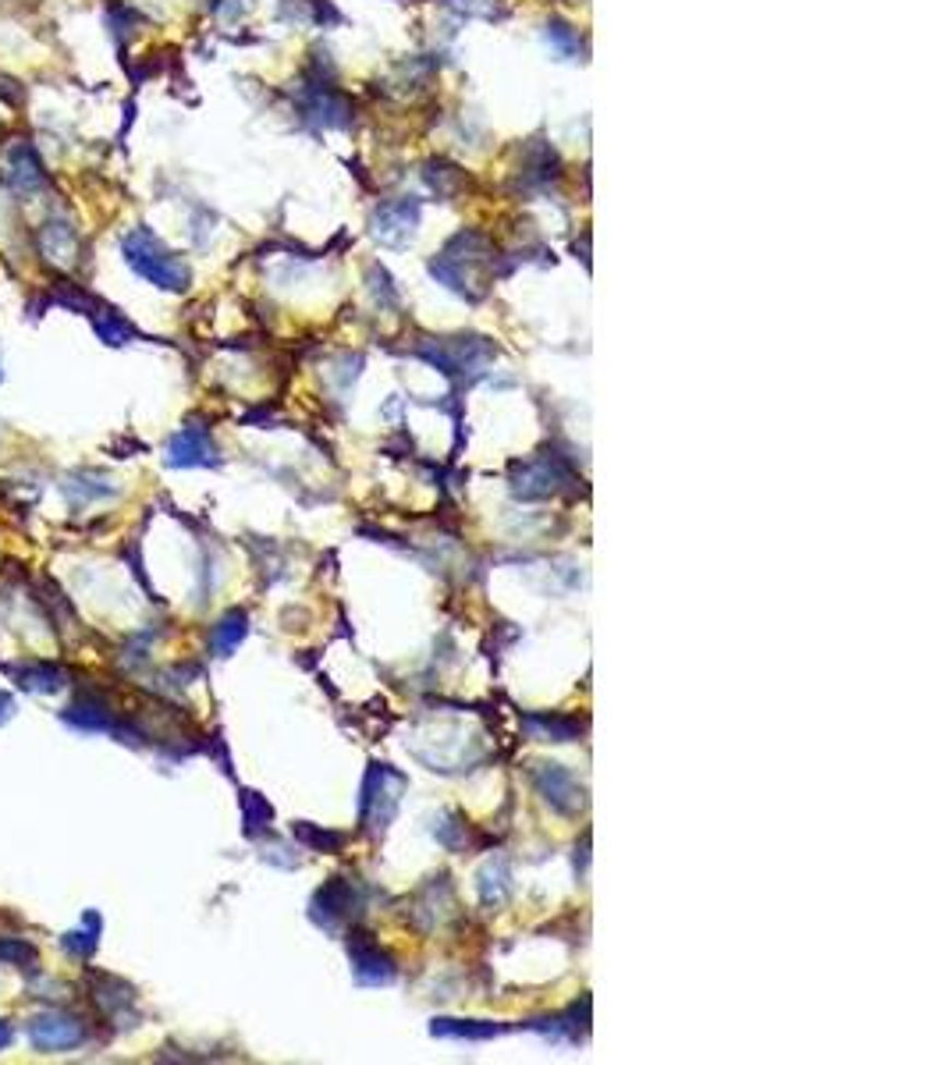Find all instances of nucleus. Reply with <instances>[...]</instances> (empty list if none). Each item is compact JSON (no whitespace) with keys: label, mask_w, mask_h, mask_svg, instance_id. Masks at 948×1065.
Instances as JSON below:
<instances>
[{"label":"nucleus","mask_w":948,"mask_h":1065,"mask_svg":"<svg viewBox=\"0 0 948 1065\" xmlns=\"http://www.w3.org/2000/svg\"><path fill=\"white\" fill-rule=\"evenodd\" d=\"M121 252H125V263H129L143 281H150L153 288H161V292H186L189 288L192 274H189L186 260L167 249L150 227H135V232L125 235Z\"/></svg>","instance_id":"nucleus-1"},{"label":"nucleus","mask_w":948,"mask_h":1065,"mask_svg":"<svg viewBox=\"0 0 948 1065\" xmlns=\"http://www.w3.org/2000/svg\"><path fill=\"white\" fill-rule=\"evenodd\" d=\"M484 260V238L479 235H459L451 246L430 263V274L448 284L451 292H459L462 298H476L484 295V284H476L473 267Z\"/></svg>","instance_id":"nucleus-2"},{"label":"nucleus","mask_w":948,"mask_h":1065,"mask_svg":"<svg viewBox=\"0 0 948 1065\" xmlns=\"http://www.w3.org/2000/svg\"><path fill=\"white\" fill-rule=\"evenodd\" d=\"M402 792H405V778L399 771H391L388 764H374L370 774H366V785H363V806H359V817L366 824V831H384L394 809L402 803Z\"/></svg>","instance_id":"nucleus-3"},{"label":"nucleus","mask_w":948,"mask_h":1065,"mask_svg":"<svg viewBox=\"0 0 948 1065\" xmlns=\"http://www.w3.org/2000/svg\"><path fill=\"white\" fill-rule=\"evenodd\" d=\"M25 1037L36 1051H75L86 1044V1022H79L68 1013H39L25 1022Z\"/></svg>","instance_id":"nucleus-4"},{"label":"nucleus","mask_w":948,"mask_h":1065,"mask_svg":"<svg viewBox=\"0 0 948 1065\" xmlns=\"http://www.w3.org/2000/svg\"><path fill=\"white\" fill-rule=\"evenodd\" d=\"M437 369H445L448 377H465V374H479V366L490 359V345H484L479 338H455V341H437V345L419 348Z\"/></svg>","instance_id":"nucleus-5"},{"label":"nucleus","mask_w":948,"mask_h":1065,"mask_svg":"<svg viewBox=\"0 0 948 1065\" xmlns=\"http://www.w3.org/2000/svg\"><path fill=\"white\" fill-rule=\"evenodd\" d=\"M533 785L544 795V803L558 809V814H579V806H583V789L561 764H536Z\"/></svg>","instance_id":"nucleus-6"},{"label":"nucleus","mask_w":948,"mask_h":1065,"mask_svg":"<svg viewBox=\"0 0 948 1065\" xmlns=\"http://www.w3.org/2000/svg\"><path fill=\"white\" fill-rule=\"evenodd\" d=\"M4 181H8V189H15L19 196H36L47 189V170H44V161H39L36 146H29V142H15V146L4 153Z\"/></svg>","instance_id":"nucleus-7"},{"label":"nucleus","mask_w":948,"mask_h":1065,"mask_svg":"<svg viewBox=\"0 0 948 1065\" xmlns=\"http://www.w3.org/2000/svg\"><path fill=\"white\" fill-rule=\"evenodd\" d=\"M167 465H175V469L217 465V448L203 426H181V430L167 440Z\"/></svg>","instance_id":"nucleus-8"},{"label":"nucleus","mask_w":948,"mask_h":1065,"mask_svg":"<svg viewBox=\"0 0 948 1065\" xmlns=\"http://www.w3.org/2000/svg\"><path fill=\"white\" fill-rule=\"evenodd\" d=\"M348 951H352V973H356L359 984L380 987V984H391L394 980V962L374 942H366L363 934L352 937Z\"/></svg>","instance_id":"nucleus-9"},{"label":"nucleus","mask_w":948,"mask_h":1065,"mask_svg":"<svg viewBox=\"0 0 948 1065\" xmlns=\"http://www.w3.org/2000/svg\"><path fill=\"white\" fill-rule=\"evenodd\" d=\"M416 221H419V203H408V199L384 203L374 213V235L384 241V246H402V241L413 235Z\"/></svg>","instance_id":"nucleus-10"},{"label":"nucleus","mask_w":948,"mask_h":1065,"mask_svg":"<svg viewBox=\"0 0 948 1065\" xmlns=\"http://www.w3.org/2000/svg\"><path fill=\"white\" fill-rule=\"evenodd\" d=\"M565 480V473L558 469V462H550V459H533L526 465H519L516 469V476H512V490L516 497H526V501H533V497H550V494H558V483Z\"/></svg>","instance_id":"nucleus-11"},{"label":"nucleus","mask_w":948,"mask_h":1065,"mask_svg":"<svg viewBox=\"0 0 948 1065\" xmlns=\"http://www.w3.org/2000/svg\"><path fill=\"white\" fill-rule=\"evenodd\" d=\"M39 252H44L47 263L58 267H72L75 252H79V232L68 217H50L39 227Z\"/></svg>","instance_id":"nucleus-12"},{"label":"nucleus","mask_w":948,"mask_h":1065,"mask_svg":"<svg viewBox=\"0 0 948 1065\" xmlns=\"http://www.w3.org/2000/svg\"><path fill=\"white\" fill-rule=\"evenodd\" d=\"M348 909H352V888L345 885L342 877H334L328 888H320V891H317L313 920L320 923V927L337 931V923H342V920L348 916Z\"/></svg>","instance_id":"nucleus-13"},{"label":"nucleus","mask_w":948,"mask_h":1065,"mask_svg":"<svg viewBox=\"0 0 948 1065\" xmlns=\"http://www.w3.org/2000/svg\"><path fill=\"white\" fill-rule=\"evenodd\" d=\"M11 675H15V682L22 689H29V693H58L68 686V672L58 664H50V661H29V664H11L8 667Z\"/></svg>","instance_id":"nucleus-14"},{"label":"nucleus","mask_w":948,"mask_h":1065,"mask_svg":"<svg viewBox=\"0 0 948 1065\" xmlns=\"http://www.w3.org/2000/svg\"><path fill=\"white\" fill-rule=\"evenodd\" d=\"M64 721L79 732H104L115 729V718H110V707L100 696H82L72 707L64 710Z\"/></svg>","instance_id":"nucleus-15"},{"label":"nucleus","mask_w":948,"mask_h":1065,"mask_svg":"<svg viewBox=\"0 0 948 1065\" xmlns=\"http://www.w3.org/2000/svg\"><path fill=\"white\" fill-rule=\"evenodd\" d=\"M434 1037H451V1041H490L505 1033L498 1022H476V1019H434Z\"/></svg>","instance_id":"nucleus-16"},{"label":"nucleus","mask_w":948,"mask_h":1065,"mask_svg":"<svg viewBox=\"0 0 948 1065\" xmlns=\"http://www.w3.org/2000/svg\"><path fill=\"white\" fill-rule=\"evenodd\" d=\"M508 895H512V874H508L505 860H490L484 871H479V899L487 906H505Z\"/></svg>","instance_id":"nucleus-17"},{"label":"nucleus","mask_w":948,"mask_h":1065,"mask_svg":"<svg viewBox=\"0 0 948 1065\" xmlns=\"http://www.w3.org/2000/svg\"><path fill=\"white\" fill-rule=\"evenodd\" d=\"M249 632V618L242 611H228L217 625H214V636H210V650L217 653V658H228V653L242 643Z\"/></svg>","instance_id":"nucleus-18"},{"label":"nucleus","mask_w":948,"mask_h":1065,"mask_svg":"<svg viewBox=\"0 0 948 1065\" xmlns=\"http://www.w3.org/2000/svg\"><path fill=\"white\" fill-rule=\"evenodd\" d=\"M90 320H93V327H96V334H100V338L107 341V345H129L132 334H135V331H132V323L125 320L118 309L100 306V303H96V309L90 312Z\"/></svg>","instance_id":"nucleus-19"},{"label":"nucleus","mask_w":948,"mask_h":1065,"mask_svg":"<svg viewBox=\"0 0 948 1065\" xmlns=\"http://www.w3.org/2000/svg\"><path fill=\"white\" fill-rule=\"evenodd\" d=\"M93 1002L104 1008L107 1016H121L125 1008H129L135 1002V994L129 984H121V980L115 977H100L96 980V987H93Z\"/></svg>","instance_id":"nucleus-20"},{"label":"nucleus","mask_w":948,"mask_h":1065,"mask_svg":"<svg viewBox=\"0 0 948 1065\" xmlns=\"http://www.w3.org/2000/svg\"><path fill=\"white\" fill-rule=\"evenodd\" d=\"M96 934H100V916L90 913V931L82 927V931L64 934V937H61V945H64V951H72L75 959H90L93 951H96Z\"/></svg>","instance_id":"nucleus-21"},{"label":"nucleus","mask_w":948,"mask_h":1065,"mask_svg":"<svg viewBox=\"0 0 948 1065\" xmlns=\"http://www.w3.org/2000/svg\"><path fill=\"white\" fill-rule=\"evenodd\" d=\"M0 962L4 966H29L36 962V948L22 937H0Z\"/></svg>","instance_id":"nucleus-22"},{"label":"nucleus","mask_w":948,"mask_h":1065,"mask_svg":"<svg viewBox=\"0 0 948 1065\" xmlns=\"http://www.w3.org/2000/svg\"><path fill=\"white\" fill-rule=\"evenodd\" d=\"M526 729H544V735H550L555 743H572L576 738V724L561 718H526Z\"/></svg>","instance_id":"nucleus-23"},{"label":"nucleus","mask_w":948,"mask_h":1065,"mask_svg":"<svg viewBox=\"0 0 948 1065\" xmlns=\"http://www.w3.org/2000/svg\"><path fill=\"white\" fill-rule=\"evenodd\" d=\"M242 806H246V824H249V831H257V828H263L266 820H271V806H266L257 792H246V795H242Z\"/></svg>","instance_id":"nucleus-24"},{"label":"nucleus","mask_w":948,"mask_h":1065,"mask_svg":"<svg viewBox=\"0 0 948 1065\" xmlns=\"http://www.w3.org/2000/svg\"><path fill=\"white\" fill-rule=\"evenodd\" d=\"M547 39L550 43H555V47L565 54V57H572V54H579V36L572 33V28L569 25H561V22H550L547 25Z\"/></svg>","instance_id":"nucleus-25"},{"label":"nucleus","mask_w":948,"mask_h":1065,"mask_svg":"<svg viewBox=\"0 0 948 1065\" xmlns=\"http://www.w3.org/2000/svg\"><path fill=\"white\" fill-rule=\"evenodd\" d=\"M11 714H15V700H11L8 693H0V724H4Z\"/></svg>","instance_id":"nucleus-26"},{"label":"nucleus","mask_w":948,"mask_h":1065,"mask_svg":"<svg viewBox=\"0 0 948 1065\" xmlns=\"http://www.w3.org/2000/svg\"><path fill=\"white\" fill-rule=\"evenodd\" d=\"M11 1037H15V1030H11V1022L8 1019H0V1051H4L11 1044Z\"/></svg>","instance_id":"nucleus-27"},{"label":"nucleus","mask_w":948,"mask_h":1065,"mask_svg":"<svg viewBox=\"0 0 948 1065\" xmlns=\"http://www.w3.org/2000/svg\"><path fill=\"white\" fill-rule=\"evenodd\" d=\"M0 380H4V374H0Z\"/></svg>","instance_id":"nucleus-28"}]
</instances>
